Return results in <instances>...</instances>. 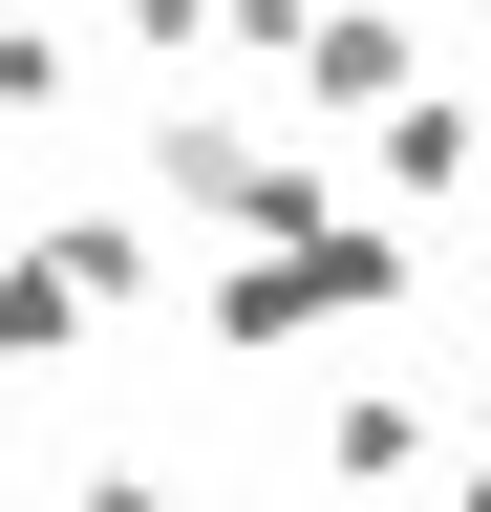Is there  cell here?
Segmentation results:
<instances>
[{
  "label": "cell",
  "mask_w": 491,
  "mask_h": 512,
  "mask_svg": "<svg viewBox=\"0 0 491 512\" xmlns=\"http://www.w3.org/2000/svg\"><path fill=\"white\" fill-rule=\"evenodd\" d=\"M299 86H321V107H406V22H363V0L299 22Z\"/></svg>",
  "instance_id": "cell-1"
},
{
  "label": "cell",
  "mask_w": 491,
  "mask_h": 512,
  "mask_svg": "<svg viewBox=\"0 0 491 512\" xmlns=\"http://www.w3.org/2000/svg\"><path fill=\"white\" fill-rule=\"evenodd\" d=\"M65 342V278H0V363H43Z\"/></svg>",
  "instance_id": "cell-2"
}]
</instances>
